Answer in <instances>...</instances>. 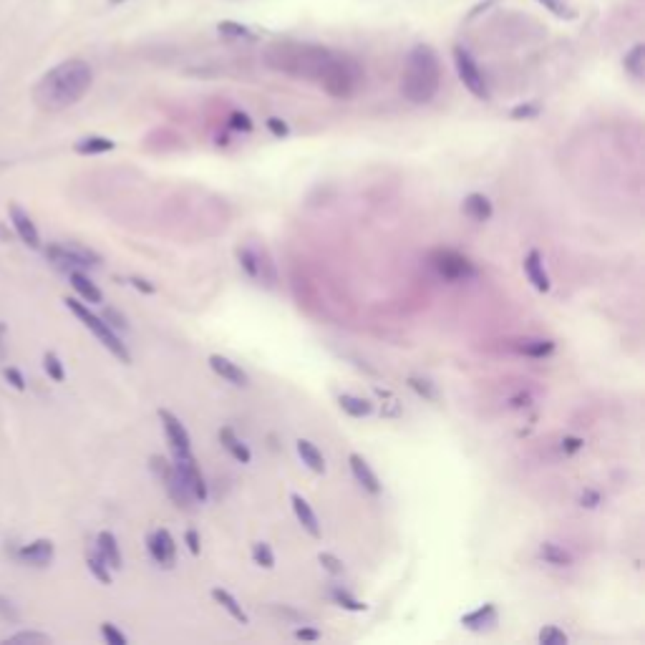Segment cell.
I'll use <instances>...</instances> for the list:
<instances>
[{
    "label": "cell",
    "instance_id": "cell-1",
    "mask_svg": "<svg viewBox=\"0 0 645 645\" xmlns=\"http://www.w3.org/2000/svg\"><path fill=\"white\" fill-rule=\"evenodd\" d=\"M91 83H94V71L89 63L81 58H68L43 73L33 89V101L43 111H63L89 94Z\"/></svg>",
    "mask_w": 645,
    "mask_h": 645
},
{
    "label": "cell",
    "instance_id": "cell-2",
    "mask_svg": "<svg viewBox=\"0 0 645 645\" xmlns=\"http://www.w3.org/2000/svg\"><path fill=\"white\" fill-rule=\"evenodd\" d=\"M442 83V63L431 46L411 48L403 68L401 91L411 104H429Z\"/></svg>",
    "mask_w": 645,
    "mask_h": 645
},
{
    "label": "cell",
    "instance_id": "cell-3",
    "mask_svg": "<svg viewBox=\"0 0 645 645\" xmlns=\"http://www.w3.org/2000/svg\"><path fill=\"white\" fill-rule=\"evenodd\" d=\"M63 303H66V308L71 310V313L76 315L78 320H81L83 326H86L91 333H94L96 341H99L101 346H104L106 351L114 356V358H119L122 363H132V353H129L127 343H122V338L116 336L114 328L106 326V320L101 318V315L91 313L89 305H83L81 300H76V298H63Z\"/></svg>",
    "mask_w": 645,
    "mask_h": 645
},
{
    "label": "cell",
    "instance_id": "cell-4",
    "mask_svg": "<svg viewBox=\"0 0 645 645\" xmlns=\"http://www.w3.org/2000/svg\"><path fill=\"white\" fill-rule=\"evenodd\" d=\"M431 267L436 270V275L444 277L449 282H467L471 277H476L474 262L467 255L457 252V250H434L429 257Z\"/></svg>",
    "mask_w": 645,
    "mask_h": 645
},
{
    "label": "cell",
    "instance_id": "cell-5",
    "mask_svg": "<svg viewBox=\"0 0 645 645\" xmlns=\"http://www.w3.org/2000/svg\"><path fill=\"white\" fill-rule=\"evenodd\" d=\"M46 257L50 260V265H55L63 272H73V270H86V267L99 265L101 260L96 252H91L89 247H81V245L71 242H53L46 247Z\"/></svg>",
    "mask_w": 645,
    "mask_h": 645
},
{
    "label": "cell",
    "instance_id": "cell-6",
    "mask_svg": "<svg viewBox=\"0 0 645 645\" xmlns=\"http://www.w3.org/2000/svg\"><path fill=\"white\" fill-rule=\"evenodd\" d=\"M454 63H457L459 78H462L464 86H467L476 99H489V86H486L484 73H481V68L476 66V61L471 58V53H469L464 46H457V48H454Z\"/></svg>",
    "mask_w": 645,
    "mask_h": 645
},
{
    "label": "cell",
    "instance_id": "cell-7",
    "mask_svg": "<svg viewBox=\"0 0 645 645\" xmlns=\"http://www.w3.org/2000/svg\"><path fill=\"white\" fill-rule=\"evenodd\" d=\"M171 467L177 469V474L182 476L187 489L192 491L194 502H207V481H204L192 452H174V464Z\"/></svg>",
    "mask_w": 645,
    "mask_h": 645
},
{
    "label": "cell",
    "instance_id": "cell-8",
    "mask_svg": "<svg viewBox=\"0 0 645 645\" xmlns=\"http://www.w3.org/2000/svg\"><path fill=\"white\" fill-rule=\"evenodd\" d=\"M146 547H149V555L159 567L171 570L177 565V545H174V537L169 530L159 527L146 537Z\"/></svg>",
    "mask_w": 645,
    "mask_h": 645
},
{
    "label": "cell",
    "instance_id": "cell-9",
    "mask_svg": "<svg viewBox=\"0 0 645 645\" xmlns=\"http://www.w3.org/2000/svg\"><path fill=\"white\" fill-rule=\"evenodd\" d=\"M8 217H11V225L13 230L18 232V238L23 240V245H28L31 250H41V235H38V227L36 222L31 220L26 210H23L18 202L8 204Z\"/></svg>",
    "mask_w": 645,
    "mask_h": 645
},
{
    "label": "cell",
    "instance_id": "cell-10",
    "mask_svg": "<svg viewBox=\"0 0 645 645\" xmlns=\"http://www.w3.org/2000/svg\"><path fill=\"white\" fill-rule=\"evenodd\" d=\"M159 419L161 426H164L166 442H169L171 452H192V439H189V431L184 429L182 421L171 414V411H166V408L159 411Z\"/></svg>",
    "mask_w": 645,
    "mask_h": 645
},
{
    "label": "cell",
    "instance_id": "cell-11",
    "mask_svg": "<svg viewBox=\"0 0 645 645\" xmlns=\"http://www.w3.org/2000/svg\"><path fill=\"white\" fill-rule=\"evenodd\" d=\"M55 557V545L50 540H33L31 545H23L18 550V560L31 567H48Z\"/></svg>",
    "mask_w": 645,
    "mask_h": 645
},
{
    "label": "cell",
    "instance_id": "cell-12",
    "mask_svg": "<svg viewBox=\"0 0 645 645\" xmlns=\"http://www.w3.org/2000/svg\"><path fill=\"white\" fill-rule=\"evenodd\" d=\"M210 368L215 371V373L220 375V378L230 380L232 386H240V388L250 386V375L245 373V371L240 368V366L235 363V361L225 358V356H220V353L210 356Z\"/></svg>",
    "mask_w": 645,
    "mask_h": 645
},
{
    "label": "cell",
    "instance_id": "cell-13",
    "mask_svg": "<svg viewBox=\"0 0 645 645\" xmlns=\"http://www.w3.org/2000/svg\"><path fill=\"white\" fill-rule=\"evenodd\" d=\"M348 464H351V471H353L356 481H358V484L363 486L368 494H380V489H383V486H380L375 471L368 467V462H366L361 454H351V457H348Z\"/></svg>",
    "mask_w": 645,
    "mask_h": 645
},
{
    "label": "cell",
    "instance_id": "cell-14",
    "mask_svg": "<svg viewBox=\"0 0 645 645\" xmlns=\"http://www.w3.org/2000/svg\"><path fill=\"white\" fill-rule=\"evenodd\" d=\"M524 272H527L530 282L535 285V290H540V292L550 290L552 282H550V275H547V270H545V262H542L540 250H530V252H527V257H524Z\"/></svg>",
    "mask_w": 645,
    "mask_h": 645
},
{
    "label": "cell",
    "instance_id": "cell-15",
    "mask_svg": "<svg viewBox=\"0 0 645 645\" xmlns=\"http://www.w3.org/2000/svg\"><path fill=\"white\" fill-rule=\"evenodd\" d=\"M496 620H499V612H496V605L494 602H486V605L476 607V610L467 612L462 618V625L469 630H489L496 625Z\"/></svg>",
    "mask_w": 645,
    "mask_h": 645
},
{
    "label": "cell",
    "instance_id": "cell-16",
    "mask_svg": "<svg viewBox=\"0 0 645 645\" xmlns=\"http://www.w3.org/2000/svg\"><path fill=\"white\" fill-rule=\"evenodd\" d=\"M462 210L469 220H474V222H489L491 215H494V207H491L489 197H486V194H479V192L469 194V197L464 199Z\"/></svg>",
    "mask_w": 645,
    "mask_h": 645
},
{
    "label": "cell",
    "instance_id": "cell-17",
    "mask_svg": "<svg viewBox=\"0 0 645 645\" xmlns=\"http://www.w3.org/2000/svg\"><path fill=\"white\" fill-rule=\"evenodd\" d=\"M290 502H292V512H295L298 522L303 524V530L308 532L310 537H315V540H318V537H320V524H318V517H315L313 507L308 504V499H303L300 494H292Z\"/></svg>",
    "mask_w": 645,
    "mask_h": 645
},
{
    "label": "cell",
    "instance_id": "cell-18",
    "mask_svg": "<svg viewBox=\"0 0 645 645\" xmlns=\"http://www.w3.org/2000/svg\"><path fill=\"white\" fill-rule=\"evenodd\" d=\"M96 552L104 557V563L109 565L111 570H122V550H119V542L111 532H99L96 537Z\"/></svg>",
    "mask_w": 645,
    "mask_h": 645
},
{
    "label": "cell",
    "instance_id": "cell-19",
    "mask_svg": "<svg viewBox=\"0 0 645 645\" xmlns=\"http://www.w3.org/2000/svg\"><path fill=\"white\" fill-rule=\"evenodd\" d=\"M68 280H71V287L81 295V300H86V303H101V300H104V295H101V290L96 287V282H91L89 275H83V270L68 272Z\"/></svg>",
    "mask_w": 645,
    "mask_h": 645
},
{
    "label": "cell",
    "instance_id": "cell-20",
    "mask_svg": "<svg viewBox=\"0 0 645 645\" xmlns=\"http://www.w3.org/2000/svg\"><path fill=\"white\" fill-rule=\"evenodd\" d=\"M220 442H222V447H225L227 452L232 454V457L238 459V462H242V464L252 462V452H250L247 444H245L242 439H240V436L235 434L232 429H227V426H225V429H220Z\"/></svg>",
    "mask_w": 645,
    "mask_h": 645
},
{
    "label": "cell",
    "instance_id": "cell-21",
    "mask_svg": "<svg viewBox=\"0 0 645 645\" xmlns=\"http://www.w3.org/2000/svg\"><path fill=\"white\" fill-rule=\"evenodd\" d=\"M295 449H298V457L303 459V464L310 469V471H315V474H323V471H326V459H323L320 449L315 447L313 442L300 439V442L295 444Z\"/></svg>",
    "mask_w": 645,
    "mask_h": 645
},
{
    "label": "cell",
    "instance_id": "cell-22",
    "mask_svg": "<svg viewBox=\"0 0 645 645\" xmlns=\"http://www.w3.org/2000/svg\"><path fill=\"white\" fill-rule=\"evenodd\" d=\"M114 146H116V142H111L109 137H83V139H78V142L73 144L76 154H83V156L106 154V151H111Z\"/></svg>",
    "mask_w": 645,
    "mask_h": 645
},
{
    "label": "cell",
    "instance_id": "cell-23",
    "mask_svg": "<svg viewBox=\"0 0 645 645\" xmlns=\"http://www.w3.org/2000/svg\"><path fill=\"white\" fill-rule=\"evenodd\" d=\"M514 351L522 356H530V358H545L555 351V343L545 341V338H524V341L514 343Z\"/></svg>",
    "mask_w": 645,
    "mask_h": 645
},
{
    "label": "cell",
    "instance_id": "cell-24",
    "mask_svg": "<svg viewBox=\"0 0 645 645\" xmlns=\"http://www.w3.org/2000/svg\"><path fill=\"white\" fill-rule=\"evenodd\" d=\"M338 406H341L348 416H353V419H363V416H368L371 411H373V403L366 401V398H361V396H353V393H341V396H338Z\"/></svg>",
    "mask_w": 645,
    "mask_h": 645
},
{
    "label": "cell",
    "instance_id": "cell-25",
    "mask_svg": "<svg viewBox=\"0 0 645 645\" xmlns=\"http://www.w3.org/2000/svg\"><path fill=\"white\" fill-rule=\"evenodd\" d=\"M537 555H540V560H545L547 565H555V567H567V565H572V555H570L567 550H563L560 545H555V542H542Z\"/></svg>",
    "mask_w": 645,
    "mask_h": 645
},
{
    "label": "cell",
    "instance_id": "cell-26",
    "mask_svg": "<svg viewBox=\"0 0 645 645\" xmlns=\"http://www.w3.org/2000/svg\"><path fill=\"white\" fill-rule=\"evenodd\" d=\"M212 600H215L217 605H222V607H225V610L230 612V615H232V618H235V620H238V623L250 625L247 612L242 610V605H240V602L235 600V597H232L227 590H222V587H215V590H212Z\"/></svg>",
    "mask_w": 645,
    "mask_h": 645
},
{
    "label": "cell",
    "instance_id": "cell-27",
    "mask_svg": "<svg viewBox=\"0 0 645 645\" xmlns=\"http://www.w3.org/2000/svg\"><path fill=\"white\" fill-rule=\"evenodd\" d=\"M86 565H89V572L94 575L101 585H111V567L104 563V557H101L99 552H89Z\"/></svg>",
    "mask_w": 645,
    "mask_h": 645
},
{
    "label": "cell",
    "instance_id": "cell-28",
    "mask_svg": "<svg viewBox=\"0 0 645 645\" xmlns=\"http://www.w3.org/2000/svg\"><path fill=\"white\" fill-rule=\"evenodd\" d=\"M331 597H333V602H336V605L343 607V610H353V612H366V610H368V605H366V602H361L358 597H353L348 590H341V587H333Z\"/></svg>",
    "mask_w": 645,
    "mask_h": 645
},
{
    "label": "cell",
    "instance_id": "cell-29",
    "mask_svg": "<svg viewBox=\"0 0 645 645\" xmlns=\"http://www.w3.org/2000/svg\"><path fill=\"white\" fill-rule=\"evenodd\" d=\"M643 58H645V46L643 43H638L628 55H625V71H628L633 78H638V81L643 78V71H645Z\"/></svg>",
    "mask_w": 645,
    "mask_h": 645
},
{
    "label": "cell",
    "instance_id": "cell-30",
    "mask_svg": "<svg viewBox=\"0 0 645 645\" xmlns=\"http://www.w3.org/2000/svg\"><path fill=\"white\" fill-rule=\"evenodd\" d=\"M43 368H46V373H48V378L55 380V383H63V380H66V368H63L61 358H58L53 351H46L43 353Z\"/></svg>",
    "mask_w": 645,
    "mask_h": 645
},
{
    "label": "cell",
    "instance_id": "cell-31",
    "mask_svg": "<svg viewBox=\"0 0 645 645\" xmlns=\"http://www.w3.org/2000/svg\"><path fill=\"white\" fill-rule=\"evenodd\" d=\"M220 33L225 36V38H235V41H255L257 38V36H255L247 26H240V23H232V21L220 23Z\"/></svg>",
    "mask_w": 645,
    "mask_h": 645
},
{
    "label": "cell",
    "instance_id": "cell-32",
    "mask_svg": "<svg viewBox=\"0 0 645 645\" xmlns=\"http://www.w3.org/2000/svg\"><path fill=\"white\" fill-rule=\"evenodd\" d=\"M3 643H36V645H46L50 643V635L38 633V630H21L16 635H8Z\"/></svg>",
    "mask_w": 645,
    "mask_h": 645
},
{
    "label": "cell",
    "instance_id": "cell-33",
    "mask_svg": "<svg viewBox=\"0 0 645 645\" xmlns=\"http://www.w3.org/2000/svg\"><path fill=\"white\" fill-rule=\"evenodd\" d=\"M252 560H255V565H260V567H265V570L275 567V555H272L270 545H265V542L252 545Z\"/></svg>",
    "mask_w": 645,
    "mask_h": 645
},
{
    "label": "cell",
    "instance_id": "cell-34",
    "mask_svg": "<svg viewBox=\"0 0 645 645\" xmlns=\"http://www.w3.org/2000/svg\"><path fill=\"white\" fill-rule=\"evenodd\" d=\"M238 260H240V265H242V270L247 272L250 277H260V260H257V255H255L252 250L240 247Z\"/></svg>",
    "mask_w": 645,
    "mask_h": 645
},
{
    "label": "cell",
    "instance_id": "cell-35",
    "mask_svg": "<svg viewBox=\"0 0 645 645\" xmlns=\"http://www.w3.org/2000/svg\"><path fill=\"white\" fill-rule=\"evenodd\" d=\"M537 640H540L542 645H567V635H565L560 628H555V625L542 628L540 635H537Z\"/></svg>",
    "mask_w": 645,
    "mask_h": 645
},
{
    "label": "cell",
    "instance_id": "cell-36",
    "mask_svg": "<svg viewBox=\"0 0 645 645\" xmlns=\"http://www.w3.org/2000/svg\"><path fill=\"white\" fill-rule=\"evenodd\" d=\"M408 386L414 388L419 396H424L426 401H436V388L431 380L426 378H419V375H408Z\"/></svg>",
    "mask_w": 645,
    "mask_h": 645
},
{
    "label": "cell",
    "instance_id": "cell-37",
    "mask_svg": "<svg viewBox=\"0 0 645 645\" xmlns=\"http://www.w3.org/2000/svg\"><path fill=\"white\" fill-rule=\"evenodd\" d=\"M318 563L323 565V570H326V572L336 575V577H338V575H343V572H346V565H343L336 555H331V552H320Z\"/></svg>",
    "mask_w": 645,
    "mask_h": 645
},
{
    "label": "cell",
    "instance_id": "cell-38",
    "mask_svg": "<svg viewBox=\"0 0 645 645\" xmlns=\"http://www.w3.org/2000/svg\"><path fill=\"white\" fill-rule=\"evenodd\" d=\"M101 635L109 645H127V635L116 628L114 623H101Z\"/></svg>",
    "mask_w": 645,
    "mask_h": 645
},
{
    "label": "cell",
    "instance_id": "cell-39",
    "mask_svg": "<svg viewBox=\"0 0 645 645\" xmlns=\"http://www.w3.org/2000/svg\"><path fill=\"white\" fill-rule=\"evenodd\" d=\"M0 620H6V623H13V625L21 623V612L16 610V605H13L6 595H0Z\"/></svg>",
    "mask_w": 645,
    "mask_h": 645
},
{
    "label": "cell",
    "instance_id": "cell-40",
    "mask_svg": "<svg viewBox=\"0 0 645 645\" xmlns=\"http://www.w3.org/2000/svg\"><path fill=\"white\" fill-rule=\"evenodd\" d=\"M230 129H235V132H252V119H250L245 111H232L230 114Z\"/></svg>",
    "mask_w": 645,
    "mask_h": 645
},
{
    "label": "cell",
    "instance_id": "cell-41",
    "mask_svg": "<svg viewBox=\"0 0 645 645\" xmlns=\"http://www.w3.org/2000/svg\"><path fill=\"white\" fill-rule=\"evenodd\" d=\"M101 318L106 320V326L109 328H114V331H127V318H124L119 310H114V308H106L104 313H101Z\"/></svg>",
    "mask_w": 645,
    "mask_h": 645
},
{
    "label": "cell",
    "instance_id": "cell-42",
    "mask_svg": "<svg viewBox=\"0 0 645 645\" xmlns=\"http://www.w3.org/2000/svg\"><path fill=\"white\" fill-rule=\"evenodd\" d=\"M537 3H542L545 8H550L552 13H555L557 18H575L577 13L572 11L570 6H565L563 0H537Z\"/></svg>",
    "mask_w": 645,
    "mask_h": 645
},
{
    "label": "cell",
    "instance_id": "cell-43",
    "mask_svg": "<svg viewBox=\"0 0 645 645\" xmlns=\"http://www.w3.org/2000/svg\"><path fill=\"white\" fill-rule=\"evenodd\" d=\"M3 378H6L16 391H26V378H23V373L16 368V366H6V368H3Z\"/></svg>",
    "mask_w": 645,
    "mask_h": 645
},
{
    "label": "cell",
    "instance_id": "cell-44",
    "mask_svg": "<svg viewBox=\"0 0 645 645\" xmlns=\"http://www.w3.org/2000/svg\"><path fill=\"white\" fill-rule=\"evenodd\" d=\"M540 114V106L537 104H522V106H514L512 109V119L522 122V119H535Z\"/></svg>",
    "mask_w": 645,
    "mask_h": 645
},
{
    "label": "cell",
    "instance_id": "cell-45",
    "mask_svg": "<svg viewBox=\"0 0 645 645\" xmlns=\"http://www.w3.org/2000/svg\"><path fill=\"white\" fill-rule=\"evenodd\" d=\"M267 129L272 132V137H277V139H282V137H287L290 134V129H287V124L282 122V119H277V116H272V119H267Z\"/></svg>",
    "mask_w": 645,
    "mask_h": 645
},
{
    "label": "cell",
    "instance_id": "cell-46",
    "mask_svg": "<svg viewBox=\"0 0 645 645\" xmlns=\"http://www.w3.org/2000/svg\"><path fill=\"white\" fill-rule=\"evenodd\" d=\"M184 542H187V547H189V552H192L194 557L202 552V542H199V535H197V530H187L184 532Z\"/></svg>",
    "mask_w": 645,
    "mask_h": 645
},
{
    "label": "cell",
    "instance_id": "cell-47",
    "mask_svg": "<svg viewBox=\"0 0 645 645\" xmlns=\"http://www.w3.org/2000/svg\"><path fill=\"white\" fill-rule=\"evenodd\" d=\"M580 504H582V507H587V509H595L597 504H600V494H597V491H592V489H585L582 494H580Z\"/></svg>",
    "mask_w": 645,
    "mask_h": 645
},
{
    "label": "cell",
    "instance_id": "cell-48",
    "mask_svg": "<svg viewBox=\"0 0 645 645\" xmlns=\"http://www.w3.org/2000/svg\"><path fill=\"white\" fill-rule=\"evenodd\" d=\"M582 447H585V442L582 439H577V436H565L563 439V452L565 454H575V452H580Z\"/></svg>",
    "mask_w": 645,
    "mask_h": 645
},
{
    "label": "cell",
    "instance_id": "cell-49",
    "mask_svg": "<svg viewBox=\"0 0 645 645\" xmlns=\"http://www.w3.org/2000/svg\"><path fill=\"white\" fill-rule=\"evenodd\" d=\"M129 282H132L137 290H142V292H146V295H151V292H156V287L151 285L149 280H144V277H139V275H134V277H129Z\"/></svg>",
    "mask_w": 645,
    "mask_h": 645
},
{
    "label": "cell",
    "instance_id": "cell-50",
    "mask_svg": "<svg viewBox=\"0 0 645 645\" xmlns=\"http://www.w3.org/2000/svg\"><path fill=\"white\" fill-rule=\"evenodd\" d=\"M295 638L298 640H320V633L315 628H298L295 630Z\"/></svg>",
    "mask_w": 645,
    "mask_h": 645
},
{
    "label": "cell",
    "instance_id": "cell-51",
    "mask_svg": "<svg viewBox=\"0 0 645 645\" xmlns=\"http://www.w3.org/2000/svg\"><path fill=\"white\" fill-rule=\"evenodd\" d=\"M3 336H6V326L0 323V361H6V341H3Z\"/></svg>",
    "mask_w": 645,
    "mask_h": 645
},
{
    "label": "cell",
    "instance_id": "cell-52",
    "mask_svg": "<svg viewBox=\"0 0 645 645\" xmlns=\"http://www.w3.org/2000/svg\"><path fill=\"white\" fill-rule=\"evenodd\" d=\"M109 3H114V6H119V3H124V0H109Z\"/></svg>",
    "mask_w": 645,
    "mask_h": 645
},
{
    "label": "cell",
    "instance_id": "cell-53",
    "mask_svg": "<svg viewBox=\"0 0 645 645\" xmlns=\"http://www.w3.org/2000/svg\"><path fill=\"white\" fill-rule=\"evenodd\" d=\"M3 166H6V161H0V169H3Z\"/></svg>",
    "mask_w": 645,
    "mask_h": 645
}]
</instances>
